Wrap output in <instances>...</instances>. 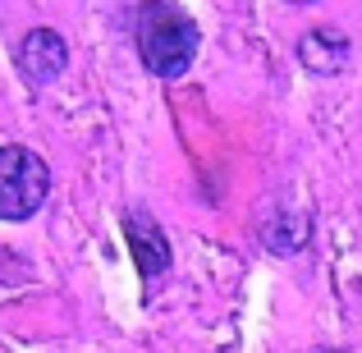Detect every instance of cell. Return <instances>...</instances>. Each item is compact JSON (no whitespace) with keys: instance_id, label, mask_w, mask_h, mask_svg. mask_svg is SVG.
Instances as JSON below:
<instances>
[{"instance_id":"cell-7","label":"cell","mask_w":362,"mask_h":353,"mask_svg":"<svg viewBox=\"0 0 362 353\" xmlns=\"http://www.w3.org/2000/svg\"><path fill=\"white\" fill-rule=\"evenodd\" d=\"M289 5H308V0H289Z\"/></svg>"},{"instance_id":"cell-6","label":"cell","mask_w":362,"mask_h":353,"mask_svg":"<svg viewBox=\"0 0 362 353\" xmlns=\"http://www.w3.org/2000/svg\"><path fill=\"white\" fill-rule=\"evenodd\" d=\"M317 353H339V349H317Z\"/></svg>"},{"instance_id":"cell-4","label":"cell","mask_w":362,"mask_h":353,"mask_svg":"<svg viewBox=\"0 0 362 353\" xmlns=\"http://www.w3.org/2000/svg\"><path fill=\"white\" fill-rule=\"evenodd\" d=\"M124 238H129V253H133V262H138V271H142L147 284L170 271V243H165V234H160L156 221H147L142 212H129L124 216Z\"/></svg>"},{"instance_id":"cell-5","label":"cell","mask_w":362,"mask_h":353,"mask_svg":"<svg viewBox=\"0 0 362 353\" xmlns=\"http://www.w3.org/2000/svg\"><path fill=\"white\" fill-rule=\"evenodd\" d=\"M298 64L312 74H339L349 64V37L335 33V28H312V33H303L298 42Z\"/></svg>"},{"instance_id":"cell-1","label":"cell","mask_w":362,"mask_h":353,"mask_svg":"<svg viewBox=\"0 0 362 353\" xmlns=\"http://www.w3.org/2000/svg\"><path fill=\"white\" fill-rule=\"evenodd\" d=\"M197 23L188 14H179L175 5H147L138 18V51H142V64L160 79H179V74L193 64L197 55Z\"/></svg>"},{"instance_id":"cell-3","label":"cell","mask_w":362,"mask_h":353,"mask_svg":"<svg viewBox=\"0 0 362 353\" xmlns=\"http://www.w3.org/2000/svg\"><path fill=\"white\" fill-rule=\"evenodd\" d=\"M64 64H69V46L51 28H33L23 37V46H18V69H23L28 83H42L46 88V83H55L64 74Z\"/></svg>"},{"instance_id":"cell-2","label":"cell","mask_w":362,"mask_h":353,"mask_svg":"<svg viewBox=\"0 0 362 353\" xmlns=\"http://www.w3.org/2000/svg\"><path fill=\"white\" fill-rule=\"evenodd\" d=\"M51 197V170L33 147H0V221H33Z\"/></svg>"}]
</instances>
